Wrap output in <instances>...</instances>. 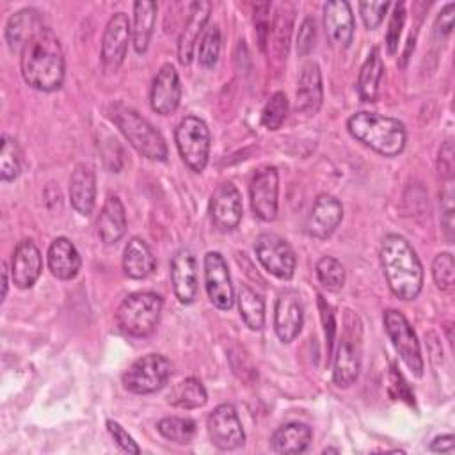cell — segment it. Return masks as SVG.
Instances as JSON below:
<instances>
[{"label":"cell","instance_id":"74e56055","mask_svg":"<svg viewBox=\"0 0 455 455\" xmlns=\"http://www.w3.org/2000/svg\"><path fill=\"white\" fill-rule=\"evenodd\" d=\"M286 114H288V98L283 91H277L268 98V101L263 107L261 124L267 130H277L284 123Z\"/></svg>","mask_w":455,"mask_h":455},{"label":"cell","instance_id":"7c38bea8","mask_svg":"<svg viewBox=\"0 0 455 455\" xmlns=\"http://www.w3.org/2000/svg\"><path fill=\"white\" fill-rule=\"evenodd\" d=\"M251 208L254 215L265 222L277 217L279 199V174L274 165H263L254 171L249 185Z\"/></svg>","mask_w":455,"mask_h":455},{"label":"cell","instance_id":"d590c367","mask_svg":"<svg viewBox=\"0 0 455 455\" xmlns=\"http://www.w3.org/2000/svg\"><path fill=\"white\" fill-rule=\"evenodd\" d=\"M316 277L329 291H339L345 284V268L334 256H322L316 261Z\"/></svg>","mask_w":455,"mask_h":455},{"label":"cell","instance_id":"d4e9b609","mask_svg":"<svg viewBox=\"0 0 455 455\" xmlns=\"http://www.w3.org/2000/svg\"><path fill=\"white\" fill-rule=\"evenodd\" d=\"M46 261H48L50 272L57 279H62V281H69V279L76 277V274L82 267V258H80L75 243L66 236H57L50 243Z\"/></svg>","mask_w":455,"mask_h":455},{"label":"cell","instance_id":"4316f807","mask_svg":"<svg viewBox=\"0 0 455 455\" xmlns=\"http://www.w3.org/2000/svg\"><path fill=\"white\" fill-rule=\"evenodd\" d=\"M69 201L80 215L92 213L96 203V176L94 171L85 164H78L71 174Z\"/></svg>","mask_w":455,"mask_h":455},{"label":"cell","instance_id":"ffe728a7","mask_svg":"<svg viewBox=\"0 0 455 455\" xmlns=\"http://www.w3.org/2000/svg\"><path fill=\"white\" fill-rule=\"evenodd\" d=\"M323 30L332 46L348 48L354 39L355 21L347 0H332L323 4Z\"/></svg>","mask_w":455,"mask_h":455},{"label":"cell","instance_id":"9c48e42d","mask_svg":"<svg viewBox=\"0 0 455 455\" xmlns=\"http://www.w3.org/2000/svg\"><path fill=\"white\" fill-rule=\"evenodd\" d=\"M384 327H386V332H387L393 347L396 348L398 355L402 357V361L407 364V368L416 377H421L425 363H423L419 341H418L416 332H414L412 325L409 323V320L403 316V313H400L396 309H386L384 311Z\"/></svg>","mask_w":455,"mask_h":455},{"label":"cell","instance_id":"681fc988","mask_svg":"<svg viewBox=\"0 0 455 455\" xmlns=\"http://www.w3.org/2000/svg\"><path fill=\"white\" fill-rule=\"evenodd\" d=\"M453 435L451 434H444V435H437L434 437V441L430 443V450L435 453H451L453 451Z\"/></svg>","mask_w":455,"mask_h":455},{"label":"cell","instance_id":"8992f818","mask_svg":"<svg viewBox=\"0 0 455 455\" xmlns=\"http://www.w3.org/2000/svg\"><path fill=\"white\" fill-rule=\"evenodd\" d=\"M363 364V329L357 315L347 311L341 338L334 354L332 382L338 387H350L361 371Z\"/></svg>","mask_w":455,"mask_h":455},{"label":"cell","instance_id":"30bf717a","mask_svg":"<svg viewBox=\"0 0 455 455\" xmlns=\"http://www.w3.org/2000/svg\"><path fill=\"white\" fill-rule=\"evenodd\" d=\"M254 252L258 261L268 274L283 281H288L293 277L295 267H297V256L291 245L284 238L274 233H261L254 240Z\"/></svg>","mask_w":455,"mask_h":455},{"label":"cell","instance_id":"52a82bcc","mask_svg":"<svg viewBox=\"0 0 455 455\" xmlns=\"http://www.w3.org/2000/svg\"><path fill=\"white\" fill-rule=\"evenodd\" d=\"M174 140L185 165L194 172H203L212 148V137L206 123L196 116L183 117L176 126Z\"/></svg>","mask_w":455,"mask_h":455},{"label":"cell","instance_id":"ab89813d","mask_svg":"<svg viewBox=\"0 0 455 455\" xmlns=\"http://www.w3.org/2000/svg\"><path fill=\"white\" fill-rule=\"evenodd\" d=\"M403 21H405V4L398 2V4H395V11L391 14L387 32H386V46H387V52L391 55H395L398 52Z\"/></svg>","mask_w":455,"mask_h":455},{"label":"cell","instance_id":"ba28073f","mask_svg":"<svg viewBox=\"0 0 455 455\" xmlns=\"http://www.w3.org/2000/svg\"><path fill=\"white\" fill-rule=\"evenodd\" d=\"M172 373L171 361L162 354H148L135 359L123 373V386L135 395H149L162 389Z\"/></svg>","mask_w":455,"mask_h":455},{"label":"cell","instance_id":"f546056e","mask_svg":"<svg viewBox=\"0 0 455 455\" xmlns=\"http://www.w3.org/2000/svg\"><path fill=\"white\" fill-rule=\"evenodd\" d=\"M156 2L139 0L133 4V25H132V43L137 53H144L149 46L155 21H156Z\"/></svg>","mask_w":455,"mask_h":455},{"label":"cell","instance_id":"bcb514c9","mask_svg":"<svg viewBox=\"0 0 455 455\" xmlns=\"http://www.w3.org/2000/svg\"><path fill=\"white\" fill-rule=\"evenodd\" d=\"M451 28H453V4L450 2L441 9V12L435 20V30H437V34H441L444 37L451 32Z\"/></svg>","mask_w":455,"mask_h":455},{"label":"cell","instance_id":"277c9868","mask_svg":"<svg viewBox=\"0 0 455 455\" xmlns=\"http://www.w3.org/2000/svg\"><path fill=\"white\" fill-rule=\"evenodd\" d=\"M110 119L119 128V132L126 137V140L135 148L142 156L165 162L169 149L162 133L135 108L126 107L123 103H114L110 107Z\"/></svg>","mask_w":455,"mask_h":455},{"label":"cell","instance_id":"7402d4cb","mask_svg":"<svg viewBox=\"0 0 455 455\" xmlns=\"http://www.w3.org/2000/svg\"><path fill=\"white\" fill-rule=\"evenodd\" d=\"M210 11L212 5L204 0L201 2H194L190 5V12L188 18L183 25V30L180 34L178 39V60L183 66H188L194 59V52H196V44L199 43L204 28L208 27V18H210Z\"/></svg>","mask_w":455,"mask_h":455},{"label":"cell","instance_id":"f35d334b","mask_svg":"<svg viewBox=\"0 0 455 455\" xmlns=\"http://www.w3.org/2000/svg\"><path fill=\"white\" fill-rule=\"evenodd\" d=\"M453 270H455V265H453L451 252H439L434 258L432 277H434V283L437 284L439 290H443V291H451L453 290V284H455Z\"/></svg>","mask_w":455,"mask_h":455},{"label":"cell","instance_id":"ac0fdd59","mask_svg":"<svg viewBox=\"0 0 455 455\" xmlns=\"http://www.w3.org/2000/svg\"><path fill=\"white\" fill-rule=\"evenodd\" d=\"M181 82L172 64H164L153 78L149 103L151 108L160 116H171L180 107Z\"/></svg>","mask_w":455,"mask_h":455},{"label":"cell","instance_id":"ee69618b","mask_svg":"<svg viewBox=\"0 0 455 455\" xmlns=\"http://www.w3.org/2000/svg\"><path fill=\"white\" fill-rule=\"evenodd\" d=\"M439 172L451 180L453 176V144L451 140H446L439 149Z\"/></svg>","mask_w":455,"mask_h":455},{"label":"cell","instance_id":"2e32d148","mask_svg":"<svg viewBox=\"0 0 455 455\" xmlns=\"http://www.w3.org/2000/svg\"><path fill=\"white\" fill-rule=\"evenodd\" d=\"M304 323V309L300 295L295 290H283L274 307V331L283 343L293 341Z\"/></svg>","mask_w":455,"mask_h":455},{"label":"cell","instance_id":"1f68e13d","mask_svg":"<svg viewBox=\"0 0 455 455\" xmlns=\"http://www.w3.org/2000/svg\"><path fill=\"white\" fill-rule=\"evenodd\" d=\"M206 400H208V393L203 382L196 377L180 380L167 395V402L172 407H180V409H199L206 403Z\"/></svg>","mask_w":455,"mask_h":455},{"label":"cell","instance_id":"7bdbcfd3","mask_svg":"<svg viewBox=\"0 0 455 455\" xmlns=\"http://www.w3.org/2000/svg\"><path fill=\"white\" fill-rule=\"evenodd\" d=\"M107 430L112 435L114 443L126 453H140V448L133 441V437L114 419H107Z\"/></svg>","mask_w":455,"mask_h":455},{"label":"cell","instance_id":"7a4b0ae2","mask_svg":"<svg viewBox=\"0 0 455 455\" xmlns=\"http://www.w3.org/2000/svg\"><path fill=\"white\" fill-rule=\"evenodd\" d=\"M379 254L391 293L400 300H414L423 288V267L412 245L402 235L389 233Z\"/></svg>","mask_w":455,"mask_h":455},{"label":"cell","instance_id":"44dd1931","mask_svg":"<svg viewBox=\"0 0 455 455\" xmlns=\"http://www.w3.org/2000/svg\"><path fill=\"white\" fill-rule=\"evenodd\" d=\"M343 219V206L339 199L331 194H320L309 212L306 229L315 238H329Z\"/></svg>","mask_w":455,"mask_h":455},{"label":"cell","instance_id":"4dcf8cb0","mask_svg":"<svg viewBox=\"0 0 455 455\" xmlns=\"http://www.w3.org/2000/svg\"><path fill=\"white\" fill-rule=\"evenodd\" d=\"M384 76V62L380 57V50L375 46L368 53L364 64L361 66L357 76V94L361 101H375L380 87V80Z\"/></svg>","mask_w":455,"mask_h":455},{"label":"cell","instance_id":"603a6c76","mask_svg":"<svg viewBox=\"0 0 455 455\" xmlns=\"http://www.w3.org/2000/svg\"><path fill=\"white\" fill-rule=\"evenodd\" d=\"M43 28L41 12L34 7H25L14 12L5 25V43L12 53L25 48V44Z\"/></svg>","mask_w":455,"mask_h":455},{"label":"cell","instance_id":"9a60e30c","mask_svg":"<svg viewBox=\"0 0 455 455\" xmlns=\"http://www.w3.org/2000/svg\"><path fill=\"white\" fill-rule=\"evenodd\" d=\"M204 286L212 304L222 311H228L235 304V288L231 283L229 268L224 256L217 251H210L204 256Z\"/></svg>","mask_w":455,"mask_h":455},{"label":"cell","instance_id":"4fadbf2b","mask_svg":"<svg viewBox=\"0 0 455 455\" xmlns=\"http://www.w3.org/2000/svg\"><path fill=\"white\" fill-rule=\"evenodd\" d=\"M206 428L212 444L219 450H236L245 443L242 421L238 418L236 409L231 403L217 405L206 419Z\"/></svg>","mask_w":455,"mask_h":455},{"label":"cell","instance_id":"5b68a950","mask_svg":"<svg viewBox=\"0 0 455 455\" xmlns=\"http://www.w3.org/2000/svg\"><path fill=\"white\" fill-rule=\"evenodd\" d=\"M164 307L162 295L155 291L130 293L116 311L119 331L132 338H146L155 332Z\"/></svg>","mask_w":455,"mask_h":455},{"label":"cell","instance_id":"b9f144b4","mask_svg":"<svg viewBox=\"0 0 455 455\" xmlns=\"http://www.w3.org/2000/svg\"><path fill=\"white\" fill-rule=\"evenodd\" d=\"M315 39H316L315 18L307 16V18H304V21L300 23L299 36H297V52H299V55H302V57L309 55L311 50L315 48Z\"/></svg>","mask_w":455,"mask_h":455},{"label":"cell","instance_id":"c3c4849f","mask_svg":"<svg viewBox=\"0 0 455 455\" xmlns=\"http://www.w3.org/2000/svg\"><path fill=\"white\" fill-rule=\"evenodd\" d=\"M389 377H391V379H389V387H398V395H396V396L402 398V400H407L409 403H412V402H414V400H412V393H411L409 386L405 384L402 373L396 371L395 366L391 368V375H389Z\"/></svg>","mask_w":455,"mask_h":455},{"label":"cell","instance_id":"e0dca14e","mask_svg":"<svg viewBox=\"0 0 455 455\" xmlns=\"http://www.w3.org/2000/svg\"><path fill=\"white\" fill-rule=\"evenodd\" d=\"M171 283L181 304H192L199 293L197 259L192 251L180 249L171 259Z\"/></svg>","mask_w":455,"mask_h":455},{"label":"cell","instance_id":"5bb4252c","mask_svg":"<svg viewBox=\"0 0 455 455\" xmlns=\"http://www.w3.org/2000/svg\"><path fill=\"white\" fill-rule=\"evenodd\" d=\"M208 213L213 228L220 233H229L238 228L243 213L240 190L231 181L220 183L210 197Z\"/></svg>","mask_w":455,"mask_h":455},{"label":"cell","instance_id":"cb8c5ba5","mask_svg":"<svg viewBox=\"0 0 455 455\" xmlns=\"http://www.w3.org/2000/svg\"><path fill=\"white\" fill-rule=\"evenodd\" d=\"M323 87H322V71L316 62H307L302 68V73L297 82V112L315 116L322 107Z\"/></svg>","mask_w":455,"mask_h":455},{"label":"cell","instance_id":"83f0119b","mask_svg":"<svg viewBox=\"0 0 455 455\" xmlns=\"http://www.w3.org/2000/svg\"><path fill=\"white\" fill-rule=\"evenodd\" d=\"M156 268V258L153 256L149 245L133 236L128 240L123 251V270L130 279H146Z\"/></svg>","mask_w":455,"mask_h":455},{"label":"cell","instance_id":"8fae6325","mask_svg":"<svg viewBox=\"0 0 455 455\" xmlns=\"http://www.w3.org/2000/svg\"><path fill=\"white\" fill-rule=\"evenodd\" d=\"M132 39V25L124 12H114L105 27L101 37V69L110 75L116 73L128 52V43Z\"/></svg>","mask_w":455,"mask_h":455},{"label":"cell","instance_id":"7dc6e473","mask_svg":"<svg viewBox=\"0 0 455 455\" xmlns=\"http://www.w3.org/2000/svg\"><path fill=\"white\" fill-rule=\"evenodd\" d=\"M320 299V307H322V318H323V323H325V336H327V350L331 352L332 348V341H334V332H336V327H334V316H332V311L329 307V304L323 302V297H318Z\"/></svg>","mask_w":455,"mask_h":455},{"label":"cell","instance_id":"d6986e66","mask_svg":"<svg viewBox=\"0 0 455 455\" xmlns=\"http://www.w3.org/2000/svg\"><path fill=\"white\" fill-rule=\"evenodd\" d=\"M43 270V256L37 245L25 238L18 242L11 258V279L20 290H28L36 284Z\"/></svg>","mask_w":455,"mask_h":455},{"label":"cell","instance_id":"e575fe53","mask_svg":"<svg viewBox=\"0 0 455 455\" xmlns=\"http://www.w3.org/2000/svg\"><path fill=\"white\" fill-rule=\"evenodd\" d=\"M21 172V151L18 142L4 135L2 137V149H0V178L2 181H12Z\"/></svg>","mask_w":455,"mask_h":455},{"label":"cell","instance_id":"484cf974","mask_svg":"<svg viewBox=\"0 0 455 455\" xmlns=\"http://www.w3.org/2000/svg\"><path fill=\"white\" fill-rule=\"evenodd\" d=\"M98 238L105 245L119 242L126 233V212L117 196H108L96 220Z\"/></svg>","mask_w":455,"mask_h":455},{"label":"cell","instance_id":"6da1fadb","mask_svg":"<svg viewBox=\"0 0 455 455\" xmlns=\"http://www.w3.org/2000/svg\"><path fill=\"white\" fill-rule=\"evenodd\" d=\"M20 69L25 84L41 92H53L62 87L66 64L59 37L43 27L21 50Z\"/></svg>","mask_w":455,"mask_h":455},{"label":"cell","instance_id":"d6a6232c","mask_svg":"<svg viewBox=\"0 0 455 455\" xmlns=\"http://www.w3.org/2000/svg\"><path fill=\"white\" fill-rule=\"evenodd\" d=\"M238 311L242 320L251 331H261L265 327V300L249 286L238 290Z\"/></svg>","mask_w":455,"mask_h":455},{"label":"cell","instance_id":"816d5d0a","mask_svg":"<svg viewBox=\"0 0 455 455\" xmlns=\"http://www.w3.org/2000/svg\"><path fill=\"white\" fill-rule=\"evenodd\" d=\"M323 453H339L338 448H323Z\"/></svg>","mask_w":455,"mask_h":455},{"label":"cell","instance_id":"f1b7e54d","mask_svg":"<svg viewBox=\"0 0 455 455\" xmlns=\"http://www.w3.org/2000/svg\"><path fill=\"white\" fill-rule=\"evenodd\" d=\"M313 439V430L306 423H286L279 427L270 437V448L281 455H295L307 450Z\"/></svg>","mask_w":455,"mask_h":455},{"label":"cell","instance_id":"836d02e7","mask_svg":"<svg viewBox=\"0 0 455 455\" xmlns=\"http://www.w3.org/2000/svg\"><path fill=\"white\" fill-rule=\"evenodd\" d=\"M156 430L167 441L185 444V443H190L194 439L197 427H196V421L190 419V418L169 416V418H162L156 423Z\"/></svg>","mask_w":455,"mask_h":455},{"label":"cell","instance_id":"3957f363","mask_svg":"<svg viewBox=\"0 0 455 455\" xmlns=\"http://www.w3.org/2000/svg\"><path fill=\"white\" fill-rule=\"evenodd\" d=\"M348 133L382 156H396L403 151L407 132L402 121L377 112L361 110L348 117Z\"/></svg>","mask_w":455,"mask_h":455},{"label":"cell","instance_id":"f6af8a7d","mask_svg":"<svg viewBox=\"0 0 455 455\" xmlns=\"http://www.w3.org/2000/svg\"><path fill=\"white\" fill-rule=\"evenodd\" d=\"M443 201L446 203V206H444V210H443L441 224H443V229H444L446 240L451 242V240H453V204H451V190H446V192L443 194Z\"/></svg>","mask_w":455,"mask_h":455},{"label":"cell","instance_id":"60d3db41","mask_svg":"<svg viewBox=\"0 0 455 455\" xmlns=\"http://www.w3.org/2000/svg\"><path fill=\"white\" fill-rule=\"evenodd\" d=\"M389 7H391L389 2H361L359 12H361L364 27L368 30H375L382 23Z\"/></svg>","mask_w":455,"mask_h":455},{"label":"cell","instance_id":"f907efd6","mask_svg":"<svg viewBox=\"0 0 455 455\" xmlns=\"http://www.w3.org/2000/svg\"><path fill=\"white\" fill-rule=\"evenodd\" d=\"M7 288H9V279H7V265H2V300L7 297Z\"/></svg>","mask_w":455,"mask_h":455},{"label":"cell","instance_id":"8d00e7d4","mask_svg":"<svg viewBox=\"0 0 455 455\" xmlns=\"http://www.w3.org/2000/svg\"><path fill=\"white\" fill-rule=\"evenodd\" d=\"M220 55V30L217 25H208L199 39L197 62L199 66L210 69L217 64Z\"/></svg>","mask_w":455,"mask_h":455}]
</instances>
